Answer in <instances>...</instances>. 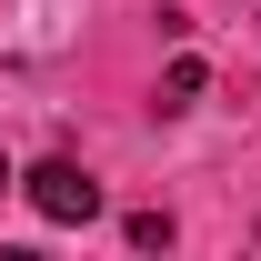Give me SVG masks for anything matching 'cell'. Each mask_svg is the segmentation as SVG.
<instances>
[{
  "instance_id": "7a4b0ae2",
  "label": "cell",
  "mask_w": 261,
  "mask_h": 261,
  "mask_svg": "<svg viewBox=\"0 0 261 261\" xmlns=\"http://www.w3.org/2000/svg\"><path fill=\"white\" fill-rule=\"evenodd\" d=\"M191 91H201V61H171V81H161V111H181Z\"/></svg>"
},
{
  "instance_id": "6da1fadb",
  "label": "cell",
  "mask_w": 261,
  "mask_h": 261,
  "mask_svg": "<svg viewBox=\"0 0 261 261\" xmlns=\"http://www.w3.org/2000/svg\"><path fill=\"white\" fill-rule=\"evenodd\" d=\"M31 201H40V221H91V211H100V181L81 161H40L31 171Z\"/></svg>"
}]
</instances>
